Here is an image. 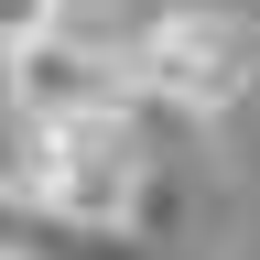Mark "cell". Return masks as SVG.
Segmentation results:
<instances>
[{
  "label": "cell",
  "instance_id": "4",
  "mask_svg": "<svg viewBox=\"0 0 260 260\" xmlns=\"http://www.w3.org/2000/svg\"><path fill=\"white\" fill-rule=\"evenodd\" d=\"M0 260H141V239H87V228L32 217L11 184H0Z\"/></svg>",
  "mask_w": 260,
  "mask_h": 260
},
{
  "label": "cell",
  "instance_id": "3",
  "mask_svg": "<svg viewBox=\"0 0 260 260\" xmlns=\"http://www.w3.org/2000/svg\"><path fill=\"white\" fill-rule=\"evenodd\" d=\"M0 87H11V119H65V109H119L130 76L109 44H76V32H32L22 54H0Z\"/></svg>",
  "mask_w": 260,
  "mask_h": 260
},
{
  "label": "cell",
  "instance_id": "2",
  "mask_svg": "<svg viewBox=\"0 0 260 260\" xmlns=\"http://www.w3.org/2000/svg\"><path fill=\"white\" fill-rule=\"evenodd\" d=\"M119 76H130V98L152 119L206 130V119H228L260 87V22L228 11V0H174V11H152L119 44Z\"/></svg>",
  "mask_w": 260,
  "mask_h": 260
},
{
  "label": "cell",
  "instance_id": "1",
  "mask_svg": "<svg viewBox=\"0 0 260 260\" xmlns=\"http://www.w3.org/2000/svg\"><path fill=\"white\" fill-rule=\"evenodd\" d=\"M162 130L141 98L119 109H65V119H11V162L0 184L32 217L87 228V239H152L162 228Z\"/></svg>",
  "mask_w": 260,
  "mask_h": 260
},
{
  "label": "cell",
  "instance_id": "5",
  "mask_svg": "<svg viewBox=\"0 0 260 260\" xmlns=\"http://www.w3.org/2000/svg\"><path fill=\"white\" fill-rule=\"evenodd\" d=\"M32 32H54V0H0V54H22Z\"/></svg>",
  "mask_w": 260,
  "mask_h": 260
}]
</instances>
